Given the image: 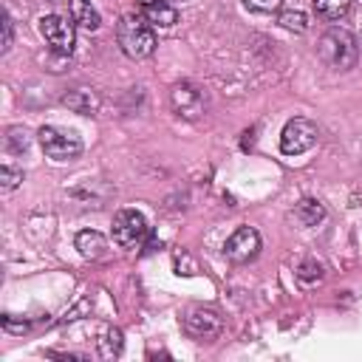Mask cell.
<instances>
[{
    "label": "cell",
    "instance_id": "1",
    "mask_svg": "<svg viewBox=\"0 0 362 362\" xmlns=\"http://www.w3.org/2000/svg\"><path fill=\"white\" fill-rule=\"evenodd\" d=\"M116 42L130 59H144L156 51L153 25L139 14H124L116 25Z\"/></svg>",
    "mask_w": 362,
    "mask_h": 362
},
{
    "label": "cell",
    "instance_id": "2",
    "mask_svg": "<svg viewBox=\"0 0 362 362\" xmlns=\"http://www.w3.org/2000/svg\"><path fill=\"white\" fill-rule=\"evenodd\" d=\"M320 59L325 65H331L334 71H348L356 65L359 59V45L354 40V34L348 28H328L322 37H320Z\"/></svg>",
    "mask_w": 362,
    "mask_h": 362
},
{
    "label": "cell",
    "instance_id": "3",
    "mask_svg": "<svg viewBox=\"0 0 362 362\" xmlns=\"http://www.w3.org/2000/svg\"><path fill=\"white\" fill-rule=\"evenodd\" d=\"M37 139H40L42 153L48 158H54V161H71V158H76L82 153V139L76 133L62 130V127H54V124L40 127Z\"/></svg>",
    "mask_w": 362,
    "mask_h": 362
},
{
    "label": "cell",
    "instance_id": "4",
    "mask_svg": "<svg viewBox=\"0 0 362 362\" xmlns=\"http://www.w3.org/2000/svg\"><path fill=\"white\" fill-rule=\"evenodd\" d=\"M317 144V124L311 119L294 116L291 122H286L283 133H280V150L286 156H303Z\"/></svg>",
    "mask_w": 362,
    "mask_h": 362
},
{
    "label": "cell",
    "instance_id": "5",
    "mask_svg": "<svg viewBox=\"0 0 362 362\" xmlns=\"http://www.w3.org/2000/svg\"><path fill=\"white\" fill-rule=\"evenodd\" d=\"M147 238V221L139 209H122L113 218V240L122 249H139Z\"/></svg>",
    "mask_w": 362,
    "mask_h": 362
},
{
    "label": "cell",
    "instance_id": "6",
    "mask_svg": "<svg viewBox=\"0 0 362 362\" xmlns=\"http://www.w3.org/2000/svg\"><path fill=\"white\" fill-rule=\"evenodd\" d=\"M40 34L45 37V42L57 51V54H71L74 51V42H76V31H74V23H68L65 17L59 14H45L40 17Z\"/></svg>",
    "mask_w": 362,
    "mask_h": 362
},
{
    "label": "cell",
    "instance_id": "7",
    "mask_svg": "<svg viewBox=\"0 0 362 362\" xmlns=\"http://www.w3.org/2000/svg\"><path fill=\"white\" fill-rule=\"evenodd\" d=\"M184 331L198 342H212L223 331V320L212 308H192L184 317Z\"/></svg>",
    "mask_w": 362,
    "mask_h": 362
},
{
    "label": "cell",
    "instance_id": "8",
    "mask_svg": "<svg viewBox=\"0 0 362 362\" xmlns=\"http://www.w3.org/2000/svg\"><path fill=\"white\" fill-rule=\"evenodd\" d=\"M257 252H260V235H257V229H252V226L235 229V232L226 238V243H223V255H226V260H232V263H249V260L257 257Z\"/></svg>",
    "mask_w": 362,
    "mask_h": 362
},
{
    "label": "cell",
    "instance_id": "9",
    "mask_svg": "<svg viewBox=\"0 0 362 362\" xmlns=\"http://www.w3.org/2000/svg\"><path fill=\"white\" fill-rule=\"evenodd\" d=\"M170 102H173V110L184 119H198L206 107V99H204V90L195 88L192 82H178L173 90H170Z\"/></svg>",
    "mask_w": 362,
    "mask_h": 362
},
{
    "label": "cell",
    "instance_id": "10",
    "mask_svg": "<svg viewBox=\"0 0 362 362\" xmlns=\"http://www.w3.org/2000/svg\"><path fill=\"white\" fill-rule=\"evenodd\" d=\"M141 17L153 25V28H173L178 23V11L175 6H170L167 0H147L141 8Z\"/></svg>",
    "mask_w": 362,
    "mask_h": 362
},
{
    "label": "cell",
    "instance_id": "11",
    "mask_svg": "<svg viewBox=\"0 0 362 362\" xmlns=\"http://www.w3.org/2000/svg\"><path fill=\"white\" fill-rule=\"evenodd\" d=\"M68 8H71V23L82 31H96L102 25V17L96 11V6L90 0H68Z\"/></svg>",
    "mask_w": 362,
    "mask_h": 362
},
{
    "label": "cell",
    "instance_id": "12",
    "mask_svg": "<svg viewBox=\"0 0 362 362\" xmlns=\"http://www.w3.org/2000/svg\"><path fill=\"white\" fill-rule=\"evenodd\" d=\"M76 249L85 260H102L107 255V238L96 229H85L76 235Z\"/></svg>",
    "mask_w": 362,
    "mask_h": 362
},
{
    "label": "cell",
    "instance_id": "13",
    "mask_svg": "<svg viewBox=\"0 0 362 362\" xmlns=\"http://www.w3.org/2000/svg\"><path fill=\"white\" fill-rule=\"evenodd\" d=\"M311 3H314L317 17L325 23H337L351 11V0H311Z\"/></svg>",
    "mask_w": 362,
    "mask_h": 362
},
{
    "label": "cell",
    "instance_id": "14",
    "mask_svg": "<svg viewBox=\"0 0 362 362\" xmlns=\"http://www.w3.org/2000/svg\"><path fill=\"white\" fill-rule=\"evenodd\" d=\"M294 218H297L303 226H317V223L325 218V206H322L320 201H314V198H303V201L297 204V209H294Z\"/></svg>",
    "mask_w": 362,
    "mask_h": 362
},
{
    "label": "cell",
    "instance_id": "15",
    "mask_svg": "<svg viewBox=\"0 0 362 362\" xmlns=\"http://www.w3.org/2000/svg\"><path fill=\"white\" fill-rule=\"evenodd\" d=\"M122 331L119 328H105L102 331V337H99V354L105 356V359H116L119 354H122Z\"/></svg>",
    "mask_w": 362,
    "mask_h": 362
},
{
    "label": "cell",
    "instance_id": "16",
    "mask_svg": "<svg viewBox=\"0 0 362 362\" xmlns=\"http://www.w3.org/2000/svg\"><path fill=\"white\" fill-rule=\"evenodd\" d=\"M62 102H65L68 107H74L76 113H93V110H96V96H93L90 90H85V88H79V90L68 93Z\"/></svg>",
    "mask_w": 362,
    "mask_h": 362
},
{
    "label": "cell",
    "instance_id": "17",
    "mask_svg": "<svg viewBox=\"0 0 362 362\" xmlns=\"http://www.w3.org/2000/svg\"><path fill=\"white\" fill-rule=\"evenodd\" d=\"M277 23H280L286 31H294V34H303V31L308 28V17H305L303 11H283Z\"/></svg>",
    "mask_w": 362,
    "mask_h": 362
},
{
    "label": "cell",
    "instance_id": "18",
    "mask_svg": "<svg viewBox=\"0 0 362 362\" xmlns=\"http://www.w3.org/2000/svg\"><path fill=\"white\" fill-rule=\"evenodd\" d=\"M297 277H300L303 286H317V283L322 280V266H320L317 260H305V263L300 266Z\"/></svg>",
    "mask_w": 362,
    "mask_h": 362
},
{
    "label": "cell",
    "instance_id": "19",
    "mask_svg": "<svg viewBox=\"0 0 362 362\" xmlns=\"http://www.w3.org/2000/svg\"><path fill=\"white\" fill-rule=\"evenodd\" d=\"M6 147H8L11 153L25 150V147H28V133H25V130H20V127L8 130V136H6Z\"/></svg>",
    "mask_w": 362,
    "mask_h": 362
},
{
    "label": "cell",
    "instance_id": "20",
    "mask_svg": "<svg viewBox=\"0 0 362 362\" xmlns=\"http://www.w3.org/2000/svg\"><path fill=\"white\" fill-rule=\"evenodd\" d=\"M20 181H23V170L8 167V164L0 170V184H3V189H6V192H8V189H14Z\"/></svg>",
    "mask_w": 362,
    "mask_h": 362
},
{
    "label": "cell",
    "instance_id": "21",
    "mask_svg": "<svg viewBox=\"0 0 362 362\" xmlns=\"http://www.w3.org/2000/svg\"><path fill=\"white\" fill-rule=\"evenodd\" d=\"M243 6L249 11H257V14H272L283 6V0H243Z\"/></svg>",
    "mask_w": 362,
    "mask_h": 362
},
{
    "label": "cell",
    "instance_id": "22",
    "mask_svg": "<svg viewBox=\"0 0 362 362\" xmlns=\"http://www.w3.org/2000/svg\"><path fill=\"white\" fill-rule=\"evenodd\" d=\"M11 40H14V23L8 14H3V51L11 48Z\"/></svg>",
    "mask_w": 362,
    "mask_h": 362
},
{
    "label": "cell",
    "instance_id": "23",
    "mask_svg": "<svg viewBox=\"0 0 362 362\" xmlns=\"http://www.w3.org/2000/svg\"><path fill=\"white\" fill-rule=\"evenodd\" d=\"M3 328H6V331H14V334H23V331H28V322H14V317L6 314V317H3Z\"/></svg>",
    "mask_w": 362,
    "mask_h": 362
}]
</instances>
